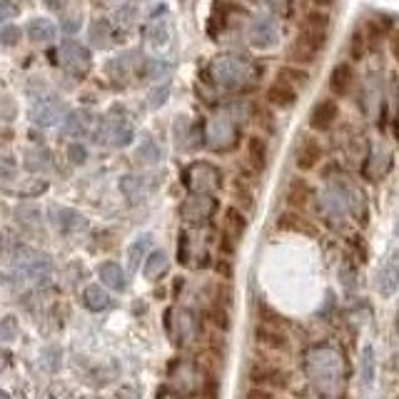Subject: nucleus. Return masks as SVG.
Here are the masks:
<instances>
[{
  "mask_svg": "<svg viewBox=\"0 0 399 399\" xmlns=\"http://www.w3.org/2000/svg\"><path fill=\"white\" fill-rule=\"evenodd\" d=\"M158 399H177V397H172V394H167V392H165V394H160Z\"/></svg>",
  "mask_w": 399,
  "mask_h": 399,
  "instance_id": "nucleus-59",
  "label": "nucleus"
},
{
  "mask_svg": "<svg viewBox=\"0 0 399 399\" xmlns=\"http://www.w3.org/2000/svg\"><path fill=\"white\" fill-rule=\"evenodd\" d=\"M302 30L307 33H314V35H325L327 38V30H330V15L322 10H312L304 15L302 20Z\"/></svg>",
  "mask_w": 399,
  "mask_h": 399,
  "instance_id": "nucleus-36",
  "label": "nucleus"
},
{
  "mask_svg": "<svg viewBox=\"0 0 399 399\" xmlns=\"http://www.w3.org/2000/svg\"><path fill=\"white\" fill-rule=\"evenodd\" d=\"M239 132H237V120L230 110H220L207 120L205 127V145L215 153H227L237 145Z\"/></svg>",
  "mask_w": 399,
  "mask_h": 399,
  "instance_id": "nucleus-4",
  "label": "nucleus"
},
{
  "mask_svg": "<svg viewBox=\"0 0 399 399\" xmlns=\"http://www.w3.org/2000/svg\"><path fill=\"white\" fill-rule=\"evenodd\" d=\"M120 190H122V195H125L130 205H140L150 195V190H153V183L143 175H125L120 180Z\"/></svg>",
  "mask_w": 399,
  "mask_h": 399,
  "instance_id": "nucleus-15",
  "label": "nucleus"
},
{
  "mask_svg": "<svg viewBox=\"0 0 399 399\" xmlns=\"http://www.w3.org/2000/svg\"><path fill=\"white\" fill-rule=\"evenodd\" d=\"M304 372H307L309 382L319 389V392H335L340 387V377H342V359L335 349L330 347H314L307 354L304 362Z\"/></svg>",
  "mask_w": 399,
  "mask_h": 399,
  "instance_id": "nucleus-1",
  "label": "nucleus"
},
{
  "mask_svg": "<svg viewBox=\"0 0 399 399\" xmlns=\"http://www.w3.org/2000/svg\"><path fill=\"white\" fill-rule=\"evenodd\" d=\"M8 365H10V354H8V352H3V349H0V372L6 370Z\"/></svg>",
  "mask_w": 399,
  "mask_h": 399,
  "instance_id": "nucleus-56",
  "label": "nucleus"
},
{
  "mask_svg": "<svg viewBox=\"0 0 399 399\" xmlns=\"http://www.w3.org/2000/svg\"><path fill=\"white\" fill-rule=\"evenodd\" d=\"M365 38H367V50L377 52L379 50V46H382V40H384V28L377 23V20H370V23L365 25Z\"/></svg>",
  "mask_w": 399,
  "mask_h": 399,
  "instance_id": "nucleus-38",
  "label": "nucleus"
},
{
  "mask_svg": "<svg viewBox=\"0 0 399 399\" xmlns=\"http://www.w3.org/2000/svg\"><path fill=\"white\" fill-rule=\"evenodd\" d=\"M279 40V28L277 20L272 15H257L250 25V43L257 48V50H267V48H274Z\"/></svg>",
  "mask_w": 399,
  "mask_h": 399,
  "instance_id": "nucleus-11",
  "label": "nucleus"
},
{
  "mask_svg": "<svg viewBox=\"0 0 399 399\" xmlns=\"http://www.w3.org/2000/svg\"><path fill=\"white\" fill-rule=\"evenodd\" d=\"M237 200L247 207V210H252V205H255V200H252L250 190H247V188L242 190V185H239V183H237Z\"/></svg>",
  "mask_w": 399,
  "mask_h": 399,
  "instance_id": "nucleus-53",
  "label": "nucleus"
},
{
  "mask_svg": "<svg viewBox=\"0 0 399 399\" xmlns=\"http://www.w3.org/2000/svg\"><path fill=\"white\" fill-rule=\"evenodd\" d=\"M92 125H95V118L88 110H73L63 118V132L70 137H80L92 132Z\"/></svg>",
  "mask_w": 399,
  "mask_h": 399,
  "instance_id": "nucleus-18",
  "label": "nucleus"
},
{
  "mask_svg": "<svg viewBox=\"0 0 399 399\" xmlns=\"http://www.w3.org/2000/svg\"><path fill=\"white\" fill-rule=\"evenodd\" d=\"M183 185L195 195H212L223 188V172L212 162L197 160L183 170Z\"/></svg>",
  "mask_w": 399,
  "mask_h": 399,
  "instance_id": "nucleus-5",
  "label": "nucleus"
},
{
  "mask_svg": "<svg viewBox=\"0 0 399 399\" xmlns=\"http://www.w3.org/2000/svg\"><path fill=\"white\" fill-rule=\"evenodd\" d=\"M135 160L140 162V165H155V162L162 160V150H160V145L155 143L153 137H145L143 143L137 145Z\"/></svg>",
  "mask_w": 399,
  "mask_h": 399,
  "instance_id": "nucleus-33",
  "label": "nucleus"
},
{
  "mask_svg": "<svg viewBox=\"0 0 399 399\" xmlns=\"http://www.w3.org/2000/svg\"><path fill=\"white\" fill-rule=\"evenodd\" d=\"M57 63L73 78H85L90 73L92 57L90 50L85 46H80L78 40H63L60 48H57Z\"/></svg>",
  "mask_w": 399,
  "mask_h": 399,
  "instance_id": "nucleus-6",
  "label": "nucleus"
},
{
  "mask_svg": "<svg viewBox=\"0 0 399 399\" xmlns=\"http://www.w3.org/2000/svg\"><path fill=\"white\" fill-rule=\"evenodd\" d=\"M167 95H170V88H167V85L155 88V90L150 92V97H148L150 108H160V105H162V103L167 100Z\"/></svg>",
  "mask_w": 399,
  "mask_h": 399,
  "instance_id": "nucleus-49",
  "label": "nucleus"
},
{
  "mask_svg": "<svg viewBox=\"0 0 399 399\" xmlns=\"http://www.w3.org/2000/svg\"><path fill=\"white\" fill-rule=\"evenodd\" d=\"M0 399H10V394H8L6 389H0Z\"/></svg>",
  "mask_w": 399,
  "mask_h": 399,
  "instance_id": "nucleus-58",
  "label": "nucleus"
},
{
  "mask_svg": "<svg viewBox=\"0 0 399 399\" xmlns=\"http://www.w3.org/2000/svg\"><path fill=\"white\" fill-rule=\"evenodd\" d=\"M247 399H277V397H274L267 387H252L250 392H247Z\"/></svg>",
  "mask_w": 399,
  "mask_h": 399,
  "instance_id": "nucleus-52",
  "label": "nucleus"
},
{
  "mask_svg": "<svg viewBox=\"0 0 399 399\" xmlns=\"http://www.w3.org/2000/svg\"><path fill=\"white\" fill-rule=\"evenodd\" d=\"M267 103L279 110H290L297 103V88L282 78L274 80L272 85L267 88Z\"/></svg>",
  "mask_w": 399,
  "mask_h": 399,
  "instance_id": "nucleus-16",
  "label": "nucleus"
},
{
  "mask_svg": "<svg viewBox=\"0 0 399 399\" xmlns=\"http://www.w3.org/2000/svg\"><path fill=\"white\" fill-rule=\"evenodd\" d=\"M260 3H265V6H279V3H285V0H260Z\"/></svg>",
  "mask_w": 399,
  "mask_h": 399,
  "instance_id": "nucleus-57",
  "label": "nucleus"
},
{
  "mask_svg": "<svg viewBox=\"0 0 399 399\" xmlns=\"http://www.w3.org/2000/svg\"><path fill=\"white\" fill-rule=\"evenodd\" d=\"M20 399H25V397H20Z\"/></svg>",
  "mask_w": 399,
  "mask_h": 399,
  "instance_id": "nucleus-61",
  "label": "nucleus"
},
{
  "mask_svg": "<svg viewBox=\"0 0 399 399\" xmlns=\"http://www.w3.org/2000/svg\"><path fill=\"white\" fill-rule=\"evenodd\" d=\"M367 52V38L362 30H354L352 35H349V57L352 60H362Z\"/></svg>",
  "mask_w": 399,
  "mask_h": 399,
  "instance_id": "nucleus-40",
  "label": "nucleus"
},
{
  "mask_svg": "<svg viewBox=\"0 0 399 399\" xmlns=\"http://www.w3.org/2000/svg\"><path fill=\"white\" fill-rule=\"evenodd\" d=\"M279 78L287 80V83H292L295 88L307 83V73H302V70H295V68H282V70H279Z\"/></svg>",
  "mask_w": 399,
  "mask_h": 399,
  "instance_id": "nucleus-46",
  "label": "nucleus"
},
{
  "mask_svg": "<svg viewBox=\"0 0 399 399\" xmlns=\"http://www.w3.org/2000/svg\"><path fill=\"white\" fill-rule=\"evenodd\" d=\"M18 15V8L13 0H0V23H8Z\"/></svg>",
  "mask_w": 399,
  "mask_h": 399,
  "instance_id": "nucleus-50",
  "label": "nucleus"
},
{
  "mask_svg": "<svg viewBox=\"0 0 399 399\" xmlns=\"http://www.w3.org/2000/svg\"><path fill=\"white\" fill-rule=\"evenodd\" d=\"M255 337L260 344H265V347H270V349H277V352H287V349H290V340H287L285 332L274 330V327H270V325L257 327Z\"/></svg>",
  "mask_w": 399,
  "mask_h": 399,
  "instance_id": "nucleus-24",
  "label": "nucleus"
},
{
  "mask_svg": "<svg viewBox=\"0 0 399 399\" xmlns=\"http://www.w3.org/2000/svg\"><path fill=\"white\" fill-rule=\"evenodd\" d=\"M217 210V200L212 195H195L190 192V197L180 207V215L188 225H205Z\"/></svg>",
  "mask_w": 399,
  "mask_h": 399,
  "instance_id": "nucleus-9",
  "label": "nucleus"
},
{
  "mask_svg": "<svg viewBox=\"0 0 399 399\" xmlns=\"http://www.w3.org/2000/svg\"><path fill=\"white\" fill-rule=\"evenodd\" d=\"M177 260H180V265H190V260H192V239H190L188 232L180 234V242H177Z\"/></svg>",
  "mask_w": 399,
  "mask_h": 399,
  "instance_id": "nucleus-41",
  "label": "nucleus"
},
{
  "mask_svg": "<svg viewBox=\"0 0 399 399\" xmlns=\"http://www.w3.org/2000/svg\"><path fill=\"white\" fill-rule=\"evenodd\" d=\"M118 40H120L118 30H115L108 20H95V23L90 25V43L95 48H100V50L113 48Z\"/></svg>",
  "mask_w": 399,
  "mask_h": 399,
  "instance_id": "nucleus-22",
  "label": "nucleus"
},
{
  "mask_svg": "<svg viewBox=\"0 0 399 399\" xmlns=\"http://www.w3.org/2000/svg\"><path fill=\"white\" fill-rule=\"evenodd\" d=\"M100 279H103V285L110 287V290H125L127 287V277H125V270L120 267L118 262H103L100 270H97Z\"/></svg>",
  "mask_w": 399,
  "mask_h": 399,
  "instance_id": "nucleus-28",
  "label": "nucleus"
},
{
  "mask_svg": "<svg viewBox=\"0 0 399 399\" xmlns=\"http://www.w3.org/2000/svg\"><path fill=\"white\" fill-rule=\"evenodd\" d=\"M13 172H15V160L10 155L0 153V177H13Z\"/></svg>",
  "mask_w": 399,
  "mask_h": 399,
  "instance_id": "nucleus-51",
  "label": "nucleus"
},
{
  "mask_svg": "<svg viewBox=\"0 0 399 399\" xmlns=\"http://www.w3.org/2000/svg\"><path fill=\"white\" fill-rule=\"evenodd\" d=\"M325 43H327L325 35H314V33L302 30L290 48L292 60H297V63H302V65L314 63V60L319 57V52H322V48H325Z\"/></svg>",
  "mask_w": 399,
  "mask_h": 399,
  "instance_id": "nucleus-10",
  "label": "nucleus"
},
{
  "mask_svg": "<svg viewBox=\"0 0 399 399\" xmlns=\"http://www.w3.org/2000/svg\"><path fill=\"white\" fill-rule=\"evenodd\" d=\"M150 242H153V237H150V234H143V237H137L130 245V250H127V265H130V270L140 267V262L145 260V252H148Z\"/></svg>",
  "mask_w": 399,
  "mask_h": 399,
  "instance_id": "nucleus-37",
  "label": "nucleus"
},
{
  "mask_svg": "<svg viewBox=\"0 0 399 399\" xmlns=\"http://www.w3.org/2000/svg\"><path fill=\"white\" fill-rule=\"evenodd\" d=\"M394 232H397V237H399V220H397V227H394Z\"/></svg>",
  "mask_w": 399,
  "mask_h": 399,
  "instance_id": "nucleus-60",
  "label": "nucleus"
},
{
  "mask_svg": "<svg viewBox=\"0 0 399 399\" xmlns=\"http://www.w3.org/2000/svg\"><path fill=\"white\" fill-rule=\"evenodd\" d=\"M354 88V70L352 65H335L330 73V92H335V95H347V92H352Z\"/></svg>",
  "mask_w": 399,
  "mask_h": 399,
  "instance_id": "nucleus-21",
  "label": "nucleus"
},
{
  "mask_svg": "<svg viewBox=\"0 0 399 399\" xmlns=\"http://www.w3.org/2000/svg\"><path fill=\"white\" fill-rule=\"evenodd\" d=\"M50 220L52 225L57 227V232L63 234H75V232H83L88 227V220L80 212L75 210H68V207H55L50 212Z\"/></svg>",
  "mask_w": 399,
  "mask_h": 399,
  "instance_id": "nucleus-13",
  "label": "nucleus"
},
{
  "mask_svg": "<svg viewBox=\"0 0 399 399\" xmlns=\"http://www.w3.org/2000/svg\"><path fill=\"white\" fill-rule=\"evenodd\" d=\"M15 272L25 279H33V282H46L52 272V262L50 257L43 255V252L20 247L15 255Z\"/></svg>",
  "mask_w": 399,
  "mask_h": 399,
  "instance_id": "nucleus-7",
  "label": "nucleus"
},
{
  "mask_svg": "<svg viewBox=\"0 0 399 399\" xmlns=\"http://www.w3.org/2000/svg\"><path fill=\"white\" fill-rule=\"evenodd\" d=\"M210 80L223 90H237L250 78V63L239 55H217L207 68Z\"/></svg>",
  "mask_w": 399,
  "mask_h": 399,
  "instance_id": "nucleus-2",
  "label": "nucleus"
},
{
  "mask_svg": "<svg viewBox=\"0 0 399 399\" xmlns=\"http://www.w3.org/2000/svg\"><path fill=\"white\" fill-rule=\"evenodd\" d=\"M83 304H85L90 312H105V309L113 307V297L100 285H88L85 292H83Z\"/></svg>",
  "mask_w": 399,
  "mask_h": 399,
  "instance_id": "nucleus-26",
  "label": "nucleus"
},
{
  "mask_svg": "<svg viewBox=\"0 0 399 399\" xmlns=\"http://www.w3.org/2000/svg\"><path fill=\"white\" fill-rule=\"evenodd\" d=\"M145 38L150 46H165L167 43V8L160 6L150 15L148 25H145Z\"/></svg>",
  "mask_w": 399,
  "mask_h": 399,
  "instance_id": "nucleus-17",
  "label": "nucleus"
},
{
  "mask_svg": "<svg viewBox=\"0 0 399 399\" xmlns=\"http://www.w3.org/2000/svg\"><path fill=\"white\" fill-rule=\"evenodd\" d=\"M210 317H212V322H215L220 330H230V312L225 309V304H217V307H212L210 309Z\"/></svg>",
  "mask_w": 399,
  "mask_h": 399,
  "instance_id": "nucleus-44",
  "label": "nucleus"
},
{
  "mask_svg": "<svg viewBox=\"0 0 399 399\" xmlns=\"http://www.w3.org/2000/svg\"><path fill=\"white\" fill-rule=\"evenodd\" d=\"M399 287V252H392L389 260L379 270V292L384 297H392Z\"/></svg>",
  "mask_w": 399,
  "mask_h": 399,
  "instance_id": "nucleus-20",
  "label": "nucleus"
},
{
  "mask_svg": "<svg viewBox=\"0 0 399 399\" xmlns=\"http://www.w3.org/2000/svg\"><path fill=\"white\" fill-rule=\"evenodd\" d=\"M389 50H392V55L399 60V30H394V33L389 35Z\"/></svg>",
  "mask_w": 399,
  "mask_h": 399,
  "instance_id": "nucleus-54",
  "label": "nucleus"
},
{
  "mask_svg": "<svg viewBox=\"0 0 399 399\" xmlns=\"http://www.w3.org/2000/svg\"><path fill=\"white\" fill-rule=\"evenodd\" d=\"M319 160H322V145H319L317 140H307V143L300 148V153H297V167L309 172L319 165Z\"/></svg>",
  "mask_w": 399,
  "mask_h": 399,
  "instance_id": "nucleus-31",
  "label": "nucleus"
},
{
  "mask_svg": "<svg viewBox=\"0 0 399 399\" xmlns=\"http://www.w3.org/2000/svg\"><path fill=\"white\" fill-rule=\"evenodd\" d=\"M15 337H18V319L15 317L0 319V340H3V342H10Z\"/></svg>",
  "mask_w": 399,
  "mask_h": 399,
  "instance_id": "nucleus-42",
  "label": "nucleus"
},
{
  "mask_svg": "<svg viewBox=\"0 0 399 399\" xmlns=\"http://www.w3.org/2000/svg\"><path fill=\"white\" fill-rule=\"evenodd\" d=\"M217 272L223 274V277H232V265H230V262H220V265H217Z\"/></svg>",
  "mask_w": 399,
  "mask_h": 399,
  "instance_id": "nucleus-55",
  "label": "nucleus"
},
{
  "mask_svg": "<svg viewBox=\"0 0 399 399\" xmlns=\"http://www.w3.org/2000/svg\"><path fill=\"white\" fill-rule=\"evenodd\" d=\"M389 170V150L384 148V143H372L370 153L365 155L362 162V175L367 180H379L382 175H387Z\"/></svg>",
  "mask_w": 399,
  "mask_h": 399,
  "instance_id": "nucleus-12",
  "label": "nucleus"
},
{
  "mask_svg": "<svg viewBox=\"0 0 399 399\" xmlns=\"http://www.w3.org/2000/svg\"><path fill=\"white\" fill-rule=\"evenodd\" d=\"M68 158H70V162L73 165H83L88 160V150H85V145H80V143H73L68 148Z\"/></svg>",
  "mask_w": 399,
  "mask_h": 399,
  "instance_id": "nucleus-48",
  "label": "nucleus"
},
{
  "mask_svg": "<svg viewBox=\"0 0 399 399\" xmlns=\"http://www.w3.org/2000/svg\"><path fill=\"white\" fill-rule=\"evenodd\" d=\"M337 113H340V108H337L335 100H319L312 108V113H309V125L314 130H330L335 125Z\"/></svg>",
  "mask_w": 399,
  "mask_h": 399,
  "instance_id": "nucleus-19",
  "label": "nucleus"
},
{
  "mask_svg": "<svg viewBox=\"0 0 399 399\" xmlns=\"http://www.w3.org/2000/svg\"><path fill=\"white\" fill-rule=\"evenodd\" d=\"M20 43V28L15 25H6V28L0 30V46L3 48H13Z\"/></svg>",
  "mask_w": 399,
  "mask_h": 399,
  "instance_id": "nucleus-43",
  "label": "nucleus"
},
{
  "mask_svg": "<svg viewBox=\"0 0 399 399\" xmlns=\"http://www.w3.org/2000/svg\"><path fill=\"white\" fill-rule=\"evenodd\" d=\"M145 277L148 279H158L167 272V255L165 250H153L145 260V267H143Z\"/></svg>",
  "mask_w": 399,
  "mask_h": 399,
  "instance_id": "nucleus-34",
  "label": "nucleus"
},
{
  "mask_svg": "<svg viewBox=\"0 0 399 399\" xmlns=\"http://www.w3.org/2000/svg\"><path fill=\"white\" fill-rule=\"evenodd\" d=\"M132 125L130 120H127L125 110L118 108L115 105L108 115H105L100 122H97V130H95V143L100 145H113V148H125V145L132 143Z\"/></svg>",
  "mask_w": 399,
  "mask_h": 399,
  "instance_id": "nucleus-3",
  "label": "nucleus"
},
{
  "mask_svg": "<svg viewBox=\"0 0 399 399\" xmlns=\"http://www.w3.org/2000/svg\"><path fill=\"white\" fill-rule=\"evenodd\" d=\"M250 379L255 384H262V387H287V372H282L279 367L265 365V362H257L250 367Z\"/></svg>",
  "mask_w": 399,
  "mask_h": 399,
  "instance_id": "nucleus-14",
  "label": "nucleus"
},
{
  "mask_svg": "<svg viewBox=\"0 0 399 399\" xmlns=\"http://www.w3.org/2000/svg\"><path fill=\"white\" fill-rule=\"evenodd\" d=\"M172 70L170 63H165V60H143V75L148 80H160L165 78L167 73Z\"/></svg>",
  "mask_w": 399,
  "mask_h": 399,
  "instance_id": "nucleus-39",
  "label": "nucleus"
},
{
  "mask_svg": "<svg viewBox=\"0 0 399 399\" xmlns=\"http://www.w3.org/2000/svg\"><path fill=\"white\" fill-rule=\"evenodd\" d=\"M177 325H180V332H183L185 342H190V337L195 335V319H192V314H190V312H180Z\"/></svg>",
  "mask_w": 399,
  "mask_h": 399,
  "instance_id": "nucleus-47",
  "label": "nucleus"
},
{
  "mask_svg": "<svg viewBox=\"0 0 399 399\" xmlns=\"http://www.w3.org/2000/svg\"><path fill=\"white\" fill-rule=\"evenodd\" d=\"M277 227L285 230V232H300V234H309V237H314L317 234V230L312 227V225L304 220L300 212H282V215L277 217Z\"/></svg>",
  "mask_w": 399,
  "mask_h": 399,
  "instance_id": "nucleus-27",
  "label": "nucleus"
},
{
  "mask_svg": "<svg viewBox=\"0 0 399 399\" xmlns=\"http://www.w3.org/2000/svg\"><path fill=\"white\" fill-rule=\"evenodd\" d=\"M287 202L297 210H307L314 205V190L304 180H292L290 190H287Z\"/></svg>",
  "mask_w": 399,
  "mask_h": 399,
  "instance_id": "nucleus-23",
  "label": "nucleus"
},
{
  "mask_svg": "<svg viewBox=\"0 0 399 399\" xmlns=\"http://www.w3.org/2000/svg\"><path fill=\"white\" fill-rule=\"evenodd\" d=\"M247 162L257 172H262L267 167V143H265L262 137L252 135L247 140Z\"/></svg>",
  "mask_w": 399,
  "mask_h": 399,
  "instance_id": "nucleus-29",
  "label": "nucleus"
},
{
  "mask_svg": "<svg viewBox=\"0 0 399 399\" xmlns=\"http://www.w3.org/2000/svg\"><path fill=\"white\" fill-rule=\"evenodd\" d=\"M25 33L33 43H50L55 38V25L48 20V18H33L28 25H25Z\"/></svg>",
  "mask_w": 399,
  "mask_h": 399,
  "instance_id": "nucleus-32",
  "label": "nucleus"
},
{
  "mask_svg": "<svg viewBox=\"0 0 399 399\" xmlns=\"http://www.w3.org/2000/svg\"><path fill=\"white\" fill-rule=\"evenodd\" d=\"M374 367H377V359H374V349L367 344L359 354V379L365 387H372L374 384Z\"/></svg>",
  "mask_w": 399,
  "mask_h": 399,
  "instance_id": "nucleus-35",
  "label": "nucleus"
},
{
  "mask_svg": "<svg viewBox=\"0 0 399 399\" xmlns=\"http://www.w3.org/2000/svg\"><path fill=\"white\" fill-rule=\"evenodd\" d=\"M18 223L20 225H38L40 223V210H35V207H18Z\"/></svg>",
  "mask_w": 399,
  "mask_h": 399,
  "instance_id": "nucleus-45",
  "label": "nucleus"
},
{
  "mask_svg": "<svg viewBox=\"0 0 399 399\" xmlns=\"http://www.w3.org/2000/svg\"><path fill=\"white\" fill-rule=\"evenodd\" d=\"M23 167L33 175H43V172H50L52 170V158L48 150H28L23 158Z\"/></svg>",
  "mask_w": 399,
  "mask_h": 399,
  "instance_id": "nucleus-30",
  "label": "nucleus"
},
{
  "mask_svg": "<svg viewBox=\"0 0 399 399\" xmlns=\"http://www.w3.org/2000/svg\"><path fill=\"white\" fill-rule=\"evenodd\" d=\"M65 105H63V100L57 95H40V97H35V103H33V108H30V120H33V125H38V127H50V125H55V122H60V120L65 118Z\"/></svg>",
  "mask_w": 399,
  "mask_h": 399,
  "instance_id": "nucleus-8",
  "label": "nucleus"
},
{
  "mask_svg": "<svg viewBox=\"0 0 399 399\" xmlns=\"http://www.w3.org/2000/svg\"><path fill=\"white\" fill-rule=\"evenodd\" d=\"M223 230H225V234L227 237H232L234 242H237L242 234H245V230H247V217H245V212L239 210V207H227L225 210V215H223Z\"/></svg>",
  "mask_w": 399,
  "mask_h": 399,
  "instance_id": "nucleus-25",
  "label": "nucleus"
}]
</instances>
